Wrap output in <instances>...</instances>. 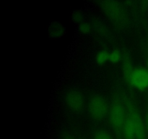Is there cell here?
I'll list each match as a JSON object with an SVG mask.
<instances>
[{
	"mask_svg": "<svg viewBox=\"0 0 148 139\" xmlns=\"http://www.w3.org/2000/svg\"><path fill=\"white\" fill-rule=\"evenodd\" d=\"M64 139H76L75 138L74 136H65L64 138Z\"/></svg>",
	"mask_w": 148,
	"mask_h": 139,
	"instance_id": "16",
	"label": "cell"
},
{
	"mask_svg": "<svg viewBox=\"0 0 148 139\" xmlns=\"http://www.w3.org/2000/svg\"><path fill=\"white\" fill-rule=\"evenodd\" d=\"M123 59V55L119 49H114L110 52L109 62L111 64H117L121 62Z\"/></svg>",
	"mask_w": 148,
	"mask_h": 139,
	"instance_id": "11",
	"label": "cell"
},
{
	"mask_svg": "<svg viewBox=\"0 0 148 139\" xmlns=\"http://www.w3.org/2000/svg\"><path fill=\"white\" fill-rule=\"evenodd\" d=\"M93 139H114L111 134L106 130H98L93 136Z\"/></svg>",
	"mask_w": 148,
	"mask_h": 139,
	"instance_id": "13",
	"label": "cell"
},
{
	"mask_svg": "<svg viewBox=\"0 0 148 139\" xmlns=\"http://www.w3.org/2000/svg\"><path fill=\"white\" fill-rule=\"evenodd\" d=\"M110 52L107 50H101L96 54L95 56V62L98 65H103L107 62H109Z\"/></svg>",
	"mask_w": 148,
	"mask_h": 139,
	"instance_id": "10",
	"label": "cell"
},
{
	"mask_svg": "<svg viewBox=\"0 0 148 139\" xmlns=\"http://www.w3.org/2000/svg\"><path fill=\"white\" fill-rule=\"evenodd\" d=\"M129 83L134 88L144 91L148 88V70L147 68L140 67L133 70Z\"/></svg>",
	"mask_w": 148,
	"mask_h": 139,
	"instance_id": "5",
	"label": "cell"
},
{
	"mask_svg": "<svg viewBox=\"0 0 148 139\" xmlns=\"http://www.w3.org/2000/svg\"><path fill=\"white\" fill-rule=\"evenodd\" d=\"M48 34L50 39H59L66 34V28L59 21H52L48 27Z\"/></svg>",
	"mask_w": 148,
	"mask_h": 139,
	"instance_id": "7",
	"label": "cell"
},
{
	"mask_svg": "<svg viewBox=\"0 0 148 139\" xmlns=\"http://www.w3.org/2000/svg\"><path fill=\"white\" fill-rule=\"evenodd\" d=\"M145 123L146 130H147V135H148V107L147 109V111H146L145 119Z\"/></svg>",
	"mask_w": 148,
	"mask_h": 139,
	"instance_id": "15",
	"label": "cell"
},
{
	"mask_svg": "<svg viewBox=\"0 0 148 139\" xmlns=\"http://www.w3.org/2000/svg\"><path fill=\"white\" fill-rule=\"evenodd\" d=\"M88 110L91 117L96 120L105 118L109 113V107L106 100L101 96H94L90 100Z\"/></svg>",
	"mask_w": 148,
	"mask_h": 139,
	"instance_id": "3",
	"label": "cell"
},
{
	"mask_svg": "<svg viewBox=\"0 0 148 139\" xmlns=\"http://www.w3.org/2000/svg\"><path fill=\"white\" fill-rule=\"evenodd\" d=\"M127 114L134 123L136 130V139H147V133L145 120L137 109L132 104H129Z\"/></svg>",
	"mask_w": 148,
	"mask_h": 139,
	"instance_id": "4",
	"label": "cell"
},
{
	"mask_svg": "<svg viewBox=\"0 0 148 139\" xmlns=\"http://www.w3.org/2000/svg\"><path fill=\"white\" fill-rule=\"evenodd\" d=\"M126 107L119 100H115L111 105L108 113V120L114 130L121 132L127 118Z\"/></svg>",
	"mask_w": 148,
	"mask_h": 139,
	"instance_id": "2",
	"label": "cell"
},
{
	"mask_svg": "<svg viewBox=\"0 0 148 139\" xmlns=\"http://www.w3.org/2000/svg\"><path fill=\"white\" fill-rule=\"evenodd\" d=\"M103 12L113 24L119 28H122L127 23V16L122 6L116 1H103L101 2Z\"/></svg>",
	"mask_w": 148,
	"mask_h": 139,
	"instance_id": "1",
	"label": "cell"
},
{
	"mask_svg": "<svg viewBox=\"0 0 148 139\" xmlns=\"http://www.w3.org/2000/svg\"><path fill=\"white\" fill-rule=\"evenodd\" d=\"M72 20L76 24L79 25L80 23L85 22L84 20V14L82 12L79 10H73L72 13Z\"/></svg>",
	"mask_w": 148,
	"mask_h": 139,
	"instance_id": "12",
	"label": "cell"
},
{
	"mask_svg": "<svg viewBox=\"0 0 148 139\" xmlns=\"http://www.w3.org/2000/svg\"><path fill=\"white\" fill-rule=\"evenodd\" d=\"M66 105L74 111H80L85 106V98L83 96L76 90L68 91L65 96Z\"/></svg>",
	"mask_w": 148,
	"mask_h": 139,
	"instance_id": "6",
	"label": "cell"
},
{
	"mask_svg": "<svg viewBox=\"0 0 148 139\" xmlns=\"http://www.w3.org/2000/svg\"><path fill=\"white\" fill-rule=\"evenodd\" d=\"M91 29H92L91 25L88 22L85 21L78 25V30L81 33H83V34H89L91 31Z\"/></svg>",
	"mask_w": 148,
	"mask_h": 139,
	"instance_id": "14",
	"label": "cell"
},
{
	"mask_svg": "<svg viewBox=\"0 0 148 139\" xmlns=\"http://www.w3.org/2000/svg\"><path fill=\"white\" fill-rule=\"evenodd\" d=\"M121 133L124 139H136V130L134 123L127 114Z\"/></svg>",
	"mask_w": 148,
	"mask_h": 139,
	"instance_id": "8",
	"label": "cell"
},
{
	"mask_svg": "<svg viewBox=\"0 0 148 139\" xmlns=\"http://www.w3.org/2000/svg\"><path fill=\"white\" fill-rule=\"evenodd\" d=\"M122 72L123 76L125 81L129 83L130 76L132 75L133 70L134 69L132 66V62L131 58L127 54L123 56L122 59Z\"/></svg>",
	"mask_w": 148,
	"mask_h": 139,
	"instance_id": "9",
	"label": "cell"
},
{
	"mask_svg": "<svg viewBox=\"0 0 148 139\" xmlns=\"http://www.w3.org/2000/svg\"><path fill=\"white\" fill-rule=\"evenodd\" d=\"M147 69L148 70V56H147Z\"/></svg>",
	"mask_w": 148,
	"mask_h": 139,
	"instance_id": "17",
	"label": "cell"
}]
</instances>
